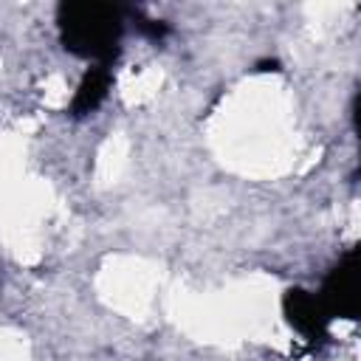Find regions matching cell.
<instances>
[{"label": "cell", "mask_w": 361, "mask_h": 361, "mask_svg": "<svg viewBox=\"0 0 361 361\" xmlns=\"http://www.w3.org/2000/svg\"><path fill=\"white\" fill-rule=\"evenodd\" d=\"M127 8L99 0H65L56 6L59 45L90 65H113L121 54Z\"/></svg>", "instance_id": "cell-1"}, {"label": "cell", "mask_w": 361, "mask_h": 361, "mask_svg": "<svg viewBox=\"0 0 361 361\" xmlns=\"http://www.w3.org/2000/svg\"><path fill=\"white\" fill-rule=\"evenodd\" d=\"M330 319L355 322L361 313V271H358V245H350L324 274L322 288L316 290Z\"/></svg>", "instance_id": "cell-2"}, {"label": "cell", "mask_w": 361, "mask_h": 361, "mask_svg": "<svg viewBox=\"0 0 361 361\" xmlns=\"http://www.w3.org/2000/svg\"><path fill=\"white\" fill-rule=\"evenodd\" d=\"M282 316L313 347L324 344L327 336H330V322L333 319L327 316V310H324V305H322L316 290H307V288H299V285L288 288L282 293Z\"/></svg>", "instance_id": "cell-3"}, {"label": "cell", "mask_w": 361, "mask_h": 361, "mask_svg": "<svg viewBox=\"0 0 361 361\" xmlns=\"http://www.w3.org/2000/svg\"><path fill=\"white\" fill-rule=\"evenodd\" d=\"M113 82H116L113 65H90L82 73V79L73 90V99L68 104V116L71 118H85V116L96 113L104 104V99L110 96Z\"/></svg>", "instance_id": "cell-4"}, {"label": "cell", "mask_w": 361, "mask_h": 361, "mask_svg": "<svg viewBox=\"0 0 361 361\" xmlns=\"http://www.w3.org/2000/svg\"><path fill=\"white\" fill-rule=\"evenodd\" d=\"M127 8V20H133L135 23V28L147 37V39H155V42H161L164 37H169L172 34V28H169V23H164V20H155V17H147L141 8H133V6H124Z\"/></svg>", "instance_id": "cell-5"}, {"label": "cell", "mask_w": 361, "mask_h": 361, "mask_svg": "<svg viewBox=\"0 0 361 361\" xmlns=\"http://www.w3.org/2000/svg\"><path fill=\"white\" fill-rule=\"evenodd\" d=\"M257 71H279V62L276 59H262V62H257Z\"/></svg>", "instance_id": "cell-6"}]
</instances>
